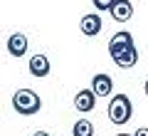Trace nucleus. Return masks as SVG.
Instances as JSON below:
<instances>
[{"instance_id":"nucleus-12","label":"nucleus","mask_w":148,"mask_h":136,"mask_svg":"<svg viewBox=\"0 0 148 136\" xmlns=\"http://www.w3.org/2000/svg\"><path fill=\"white\" fill-rule=\"evenodd\" d=\"M133 136H148V126H141V129L133 131Z\"/></svg>"},{"instance_id":"nucleus-5","label":"nucleus","mask_w":148,"mask_h":136,"mask_svg":"<svg viewBox=\"0 0 148 136\" xmlns=\"http://www.w3.org/2000/svg\"><path fill=\"white\" fill-rule=\"evenodd\" d=\"M109 12L116 22H128L133 17V5H131V0H116Z\"/></svg>"},{"instance_id":"nucleus-2","label":"nucleus","mask_w":148,"mask_h":136,"mask_svg":"<svg viewBox=\"0 0 148 136\" xmlns=\"http://www.w3.org/2000/svg\"><path fill=\"white\" fill-rule=\"evenodd\" d=\"M12 106H15L17 114L30 116V114H37V111L42 109V99H40V94L32 92V89H20V92L12 94Z\"/></svg>"},{"instance_id":"nucleus-14","label":"nucleus","mask_w":148,"mask_h":136,"mask_svg":"<svg viewBox=\"0 0 148 136\" xmlns=\"http://www.w3.org/2000/svg\"><path fill=\"white\" fill-rule=\"evenodd\" d=\"M143 89H146V97H148V79H146V87H143Z\"/></svg>"},{"instance_id":"nucleus-13","label":"nucleus","mask_w":148,"mask_h":136,"mask_svg":"<svg viewBox=\"0 0 148 136\" xmlns=\"http://www.w3.org/2000/svg\"><path fill=\"white\" fill-rule=\"evenodd\" d=\"M32 136H49V134H47V131H35Z\"/></svg>"},{"instance_id":"nucleus-8","label":"nucleus","mask_w":148,"mask_h":136,"mask_svg":"<svg viewBox=\"0 0 148 136\" xmlns=\"http://www.w3.org/2000/svg\"><path fill=\"white\" fill-rule=\"evenodd\" d=\"M91 89H94L96 97H109L111 92H114V82H111L109 74L99 72V74H94V79H91Z\"/></svg>"},{"instance_id":"nucleus-1","label":"nucleus","mask_w":148,"mask_h":136,"mask_svg":"<svg viewBox=\"0 0 148 136\" xmlns=\"http://www.w3.org/2000/svg\"><path fill=\"white\" fill-rule=\"evenodd\" d=\"M109 55L114 59V64L128 69V67H136L138 62V50L133 45V37L131 32H116V35L109 40Z\"/></svg>"},{"instance_id":"nucleus-3","label":"nucleus","mask_w":148,"mask_h":136,"mask_svg":"<svg viewBox=\"0 0 148 136\" xmlns=\"http://www.w3.org/2000/svg\"><path fill=\"white\" fill-rule=\"evenodd\" d=\"M131 116H133V106H131V99H128L126 94L111 97V101H109V119H111V124L123 126V124L131 121Z\"/></svg>"},{"instance_id":"nucleus-11","label":"nucleus","mask_w":148,"mask_h":136,"mask_svg":"<svg viewBox=\"0 0 148 136\" xmlns=\"http://www.w3.org/2000/svg\"><path fill=\"white\" fill-rule=\"evenodd\" d=\"M91 3H94L96 10H111V5H114L116 0H91Z\"/></svg>"},{"instance_id":"nucleus-15","label":"nucleus","mask_w":148,"mask_h":136,"mask_svg":"<svg viewBox=\"0 0 148 136\" xmlns=\"http://www.w3.org/2000/svg\"><path fill=\"white\" fill-rule=\"evenodd\" d=\"M116 136H133V134H116Z\"/></svg>"},{"instance_id":"nucleus-9","label":"nucleus","mask_w":148,"mask_h":136,"mask_svg":"<svg viewBox=\"0 0 148 136\" xmlns=\"http://www.w3.org/2000/svg\"><path fill=\"white\" fill-rule=\"evenodd\" d=\"M79 27H82V32H84L86 37H94V35L101 32V17L96 15V12H86V15L82 17Z\"/></svg>"},{"instance_id":"nucleus-10","label":"nucleus","mask_w":148,"mask_h":136,"mask_svg":"<svg viewBox=\"0 0 148 136\" xmlns=\"http://www.w3.org/2000/svg\"><path fill=\"white\" fill-rule=\"evenodd\" d=\"M72 134L74 136H94V124H91L89 119H79L77 124H74Z\"/></svg>"},{"instance_id":"nucleus-7","label":"nucleus","mask_w":148,"mask_h":136,"mask_svg":"<svg viewBox=\"0 0 148 136\" xmlns=\"http://www.w3.org/2000/svg\"><path fill=\"white\" fill-rule=\"evenodd\" d=\"M8 52H10L12 57H22V55L27 52V35L25 32H12V35L8 37Z\"/></svg>"},{"instance_id":"nucleus-6","label":"nucleus","mask_w":148,"mask_h":136,"mask_svg":"<svg viewBox=\"0 0 148 136\" xmlns=\"http://www.w3.org/2000/svg\"><path fill=\"white\" fill-rule=\"evenodd\" d=\"M94 104H96L94 89H79V92L74 94V106H77V111H91Z\"/></svg>"},{"instance_id":"nucleus-4","label":"nucleus","mask_w":148,"mask_h":136,"mask_svg":"<svg viewBox=\"0 0 148 136\" xmlns=\"http://www.w3.org/2000/svg\"><path fill=\"white\" fill-rule=\"evenodd\" d=\"M27 69H30L32 77H47L49 74V57L42 52H37L30 57V62H27Z\"/></svg>"}]
</instances>
